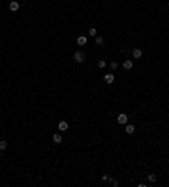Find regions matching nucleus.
Returning <instances> with one entry per match:
<instances>
[{
  "label": "nucleus",
  "instance_id": "ddd939ff",
  "mask_svg": "<svg viewBox=\"0 0 169 187\" xmlns=\"http://www.w3.org/2000/svg\"><path fill=\"white\" fill-rule=\"evenodd\" d=\"M108 182L112 184L113 187H117V185H118V180H117V179H110V177H108Z\"/></svg>",
  "mask_w": 169,
  "mask_h": 187
},
{
  "label": "nucleus",
  "instance_id": "2eb2a0df",
  "mask_svg": "<svg viewBox=\"0 0 169 187\" xmlns=\"http://www.w3.org/2000/svg\"><path fill=\"white\" fill-rule=\"evenodd\" d=\"M105 66H107V62H105L103 59H101V61H98V69H103Z\"/></svg>",
  "mask_w": 169,
  "mask_h": 187
},
{
  "label": "nucleus",
  "instance_id": "4468645a",
  "mask_svg": "<svg viewBox=\"0 0 169 187\" xmlns=\"http://www.w3.org/2000/svg\"><path fill=\"white\" fill-rule=\"evenodd\" d=\"M88 34H90V36H97V29H95V27H90L88 29Z\"/></svg>",
  "mask_w": 169,
  "mask_h": 187
},
{
  "label": "nucleus",
  "instance_id": "6e6552de",
  "mask_svg": "<svg viewBox=\"0 0 169 187\" xmlns=\"http://www.w3.org/2000/svg\"><path fill=\"white\" fill-rule=\"evenodd\" d=\"M125 131H127L129 135H132L134 131H135V126L134 125H125Z\"/></svg>",
  "mask_w": 169,
  "mask_h": 187
},
{
  "label": "nucleus",
  "instance_id": "f257e3e1",
  "mask_svg": "<svg viewBox=\"0 0 169 187\" xmlns=\"http://www.w3.org/2000/svg\"><path fill=\"white\" fill-rule=\"evenodd\" d=\"M73 61H74V62H78V64L85 62V54H83V52H80V51L73 52Z\"/></svg>",
  "mask_w": 169,
  "mask_h": 187
},
{
  "label": "nucleus",
  "instance_id": "0eeeda50",
  "mask_svg": "<svg viewBox=\"0 0 169 187\" xmlns=\"http://www.w3.org/2000/svg\"><path fill=\"white\" fill-rule=\"evenodd\" d=\"M113 81H115V78H113V74H107V76H105V83H107V84H112Z\"/></svg>",
  "mask_w": 169,
  "mask_h": 187
},
{
  "label": "nucleus",
  "instance_id": "dca6fc26",
  "mask_svg": "<svg viewBox=\"0 0 169 187\" xmlns=\"http://www.w3.org/2000/svg\"><path fill=\"white\" fill-rule=\"evenodd\" d=\"M110 68H112V71H115V69H117V68H118V62L112 61V62H110Z\"/></svg>",
  "mask_w": 169,
  "mask_h": 187
},
{
  "label": "nucleus",
  "instance_id": "1a4fd4ad",
  "mask_svg": "<svg viewBox=\"0 0 169 187\" xmlns=\"http://www.w3.org/2000/svg\"><path fill=\"white\" fill-rule=\"evenodd\" d=\"M52 140H54L56 143H61V142H63V137H61L59 133H56V135H52Z\"/></svg>",
  "mask_w": 169,
  "mask_h": 187
},
{
  "label": "nucleus",
  "instance_id": "9b49d317",
  "mask_svg": "<svg viewBox=\"0 0 169 187\" xmlns=\"http://www.w3.org/2000/svg\"><path fill=\"white\" fill-rule=\"evenodd\" d=\"M124 68H125L127 71L132 69V61H124Z\"/></svg>",
  "mask_w": 169,
  "mask_h": 187
},
{
  "label": "nucleus",
  "instance_id": "f8f14e48",
  "mask_svg": "<svg viewBox=\"0 0 169 187\" xmlns=\"http://www.w3.org/2000/svg\"><path fill=\"white\" fill-rule=\"evenodd\" d=\"M156 179H157V175H156V174L147 175V180H149V182H156Z\"/></svg>",
  "mask_w": 169,
  "mask_h": 187
},
{
  "label": "nucleus",
  "instance_id": "f03ea898",
  "mask_svg": "<svg viewBox=\"0 0 169 187\" xmlns=\"http://www.w3.org/2000/svg\"><path fill=\"white\" fill-rule=\"evenodd\" d=\"M117 122L120 123V125H127L129 118H127V115H125V113H120V115H118V118H117Z\"/></svg>",
  "mask_w": 169,
  "mask_h": 187
},
{
  "label": "nucleus",
  "instance_id": "9d476101",
  "mask_svg": "<svg viewBox=\"0 0 169 187\" xmlns=\"http://www.w3.org/2000/svg\"><path fill=\"white\" fill-rule=\"evenodd\" d=\"M103 37H100V36H95V44H97V46H101V44H103Z\"/></svg>",
  "mask_w": 169,
  "mask_h": 187
},
{
  "label": "nucleus",
  "instance_id": "20e7f679",
  "mask_svg": "<svg viewBox=\"0 0 169 187\" xmlns=\"http://www.w3.org/2000/svg\"><path fill=\"white\" fill-rule=\"evenodd\" d=\"M86 42H88V39H86L85 36H80V37L76 39V44H78V46H85Z\"/></svg>",
  "mask_w": 169,
  "mask_h": 187
},
{
  "label": "nucleus",
  "instance_id": "39448f33",
  "mask_svg": "<svg viewBox=\"0 0 169 187\" xmlns=\"http://www.w3.org/2000/svg\"><path fill=\"white\" fill-rule=\"evenodd\" d=\"M132 56H134V59H140V57H142V51H140V49H134Z\"/></svg>",
  "mask_w": 169,
  "mask_h": 187
},
{
  "label": "nucleus",
  "instance_id": "f3484780",
  "mask_svg": "<svg viewBox=\"0 0 169 187\" xmlns=\"http://www.w3.org/2000/svg\"><path fill=\"white\" fill-rule=\"evenodd\" d=\"M5 148H7V142L2 140V142H0V150H5Z\"/></svg>",
  "mask_w": 169,
  "mask_h": 187
},
{
  "label": "nucleus",
  "instance_id": "423d86ee",
  "mask_svg": "<svg viewBox=\"0 0 169 187\" xmlns=\"http://www.w3.org/2000/svg\"><path fill=\"white\" fill-rule=\"evenodd\" d=\"M58 128H59L61 131H66L68 130V122H59L58 123Z\"/></svg>",
  "mask_w": 169,
  "mask_h": 187
},
{
  "label": "nucleus",
  "instance_id": "7ed1b4c3",
  "mask_svg": "<svg viewBox=\"0 0 169 187\" xmlns=\"http://www.w3.org/2000/svg\"><path fill=\"white\" fill-rule=\"evenodd\" d=\"M19 2H17V0H12V2H10V5H8V8H10V10H12V12H17V10H19Z\"/></svg>",
  "mask_w": 169,
  "mask_h": 187
}]
</instances>
